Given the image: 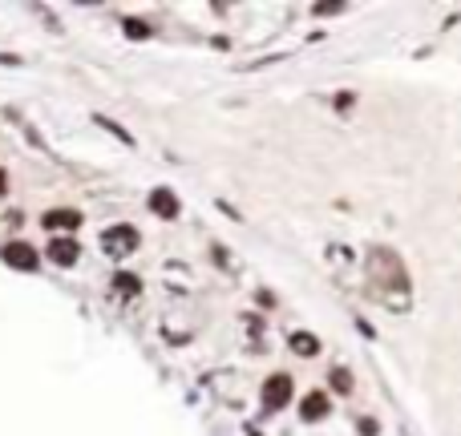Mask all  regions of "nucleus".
Instances as JSON below:
<instances>
[{"label":"nucleus","mask_w":461,"mask_h":436,"mask_svg":"<svg viewBox=\"0 0 461 436\" xmlns=\"http://www.w3.org/2000/svg\"><path fill=\"white\" fill-rule=\"evenodd\" d=\"M299 416L308 420V424L324 420V416H328V396H324V392H308V396H304V404H299Z\"/></svg>","instance_id":"0eeeda50"},{"label":"nucleus","mask_w":461,"mask_h":436,"mask_svg":"<svg viewBox=\"0 0 461 436\" xmlns=\"http://www.w3.org/2000/svg\"><path fill=\"white\" fill-rule=\"evenodd\" d=\"M77 255H82V246H77V239H69V234H57V239L49 242V258L57 267H73Z\"/></svg>","instance_id":"39448f33"},{"label":"nucleus","mask_w":461,"mask_h":436,"mask_svg":"<svg viewBox=\"0 0 461 436\" xmlns=\"http://www.w3.org/2000/svg\"><path fill=\"white\" fill-rule=\"evenodd\" d=\"M292 352L296 355H316L320 352V339H316L312 331H296V336H292Z\"/></svg>","instance_id":"6e6552de"},{"label":"nucleus","mask_w":461,"mask_h":436,"mask_svg":"<svg viewBox=\"0 0 461 436\" xmlns=\"http://www.w3.org/2000/svg\"><path fill=\"white\" fill-rule=\"evenodd\" d=\"M114 287H117V295H126V299H130V295H138V291H142V283H138V275H114Z\"/></svg>","instance_id":"9d476101"},{"label":"nucleus","mask_w":461,"mask_h":436,"mask_svg":"<svg viewBox=\"0 0 461 436\" xmlns=\"http://www.w3.org/2000/svg\"><path fill=\"white\" fill-rule=\"evenodd\" d=\"M332 388H336V392H348V388H352V380H348L344 368H332Z\"/></svg>","instance_id":"9b49d317"},{"label":"nucleus","mask_w":461,"mask_h":436,"mask_svg":"<svg viewBox=\"0 0 461 436\" xmlns=\"http://www.w3.org/2000/svg\"><path fill=\"white\" fill-rule=\"evenodd\" d=\"M361 436H377V420H361Z\"/></svg>","instance_id":"ddd939ff"},{"label":"nucleus","mask_w":461,"mask_h":436,"mask_svg":"<svg viewBox=\"0 0 461 436\" xmlns=\"http://www.w3.org/2000/svg\"><path fill=\"white\" fill-rule=\"evenodd\" d=\"M122 29H126L130 41H146V37H150V25L142 20V16H126V25H122Z\"/></svg>","instance_id":"1a4fd4ad"},{"label":"nucleus","mask_w":461,"mask_h":436,"mask_svg":"<svg viewBox=\"0 0 461 436\" xmlns=\"http://www.w3.org/2000/svg\"><path fill=\"white\" fill-rule=\"evenodd\" d=\"M178 194L170 190V186H158V190H150V214H158V218H178Z\"/></svg>","instance_id":"20e7f679"},{"label":"nucleus","mask_w":461,"mask_h":436,"mask_svg":"<svg viewBox=\"0 0 461 436\" xmlns=\"http://www.w3.org/2000/svg\"><path fill=\"white\" fill-rule=\"evenodd\" d=\"M138 230L134 226H126V223H117V226H105L101 230V251L110 258H126V255H134L138 251Z\"/></svg>","instance_id":"f257e3e1"},{"label":"nucleus","mask_w":461,"mask_h":436,"mask_svg":"<svg viewBox=\"0 0 461 436\" xmlns=\"http://www.w3.org/2000/svg\"><path fill=\"white\" fill-rule=\"evenodd\" d=\"M0 258H4L8 267H17V271H37V267H41V255H37L29 242H8V246H0Z\"/></svg>","instance_id":"7ed1b4c3"},{"label":"nucleus","mask_w":461,"mask_h":436,"mask_svg":"<svg viewBox=\"0 0 461 436\" xmlns=\"http://www.w3.org/2000/svg\"><path fill=\"white\" fill-rule=\"evenodd\" d=\"M98 126H105V129H110V133H117V138H122V142H126V145H134V138H130V133H126V129H122V126H114L110 117H98Z\"/></svg>","instance_id":"f8f14e48"},{"label":"nucleus","mask_w":461,"mask_h":436,"mask_svg":"<svg viewBox=\"0 0 461 436\" xmlns=\"http://www.w3.org/2000/svg\"><path fill=\"white\" fill-rule=\"evenodd\" d=\"M41 223H45V230H77V226H82V214L69 210V206H61V210H49Z\"/></svg>","instance_id":"423d86ee"},{"label":"nucleus","mask_w":461,"mask_h":436,"mask_svg":"<svg viewBox=\"0 0 461 436\" xmlns=\"http://www.w3.org/2000/svg\"><path fill=\"white\" fill-rule=\"evenodd\" d=\"M287 400H292V376H287V371L267 376V384H264V408H267V412H280Z\"/></svg>","instance_id":"f03ea898"},{"label":"nucleus","mask_w":461,"mask_h":436,"mask_svg":"<svg viewBox=\"0 0 461 436\" xmlns=\"http://www.w3.org/2000/svg\"><path fill=\"white\" fill-rule=\"evenodd\" d=\"M8 190V174H4V170H0V194Z\"/></svg>","instance_id":"4468645a"}]
</instances>
